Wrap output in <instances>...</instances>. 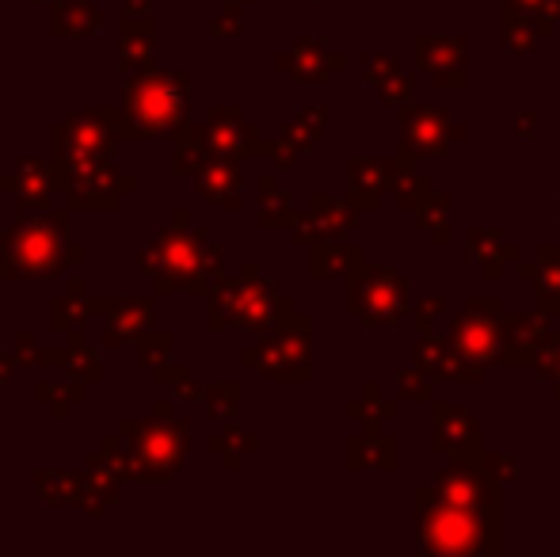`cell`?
Listing matches in <instances>:
<instances>
[{
    "mask_svg": "<svg viewBox=\"0 0 560 557\" xmlns=\"http://www.w3.org/2000/svg\"><path fill=\"white\" fill-rule=\"evenodd\" d=\"M69 214L43 207L0 233V279H54L69 268Z\"/></svg>",
    "mask_w": 560,
    "mask_h": 557,
    "instance_id": "cell-3",
    "label": "cell"
},
{
    "mask_svg": "<svg viewBox=\"0 0 560 557\" xmlns=\"http://www.w3.org/2000/svg\"><path fill=\"white\" fill-rule=\"evenodd\" d=\"M210 451L225 454V469H241V451H256V439H248L241 428H233V423H229L222 436L210 439Z\"/></svg>",
    "mask_w": 560,
    "mask_h": 557,
    "instance_id": "cell-32",
    "label": "cell"
},
{
    "mask_svg": "<svg viewBox=\"0 0 560 557\" xmlns=\"http://www.w3.org/2000/svg\"><path fill=\"white\" fill-rule=\"evenodd\" d=\"M472 313H465V317H457L454 321V344L462 348V356L465 359H472V363H492L495 356L503 351V325L500 328V305L495 302H488V313H480L485 310V302H472L469 305Z\"/></svg>",
    "mask_w": 560,
    "mask_h": 557,
    "instance_id": "cell-12",
    "label": "cell"
},
{
    "mask_svg": "<svg viewBox=\"0 0 560 557\" xmlns=\"http://www.w3.org/2000/svg\"><path fill=\"white\" fill-rule=\"evenodd\" d=\"M0 192L8 199H15L23 210H43L50 207V195L61 192V176H58V164H46L38 156H20L15 161L12 176H0Z\"/></svg>",
    "mask_w": 560,
    "mask_h": 557,
    "instance_id": "cell-13",
    "label": "cell"
},
{
    "mask_svg": "<svg viewBox=\"0 0 560 557\" xmlns=\"http://www.w3.org/2000/svg\"><path fill=\"white\" fill-rule=\"evenodd\" d=\"M153 15H122V43H118V69H122V77L149 73L153 69Z\"/></svg>",
    "mask_w": 560,
    "mask_h": 557,
    "instance_id": "cell-17",
    "label": "cell"
},
{
    "mask_svg": "<svg viewBox=\"0 0 560 557\" xmlns=\"http://www.w3.org/2000/svg\"><path fill=\"white\" fill-rule=\"evenodd\" d=\"M118 141H122V127H118L115 107H84V112H73L50 130L54 161L61 169L112 161Z\"/></svg>",
    "mask_w": 560,
    "mask_h": 557,
    "instance_id": "cell-7",
    "label": "cell"
},
{
    "mask_svg": "<svg viewBox=\"0 0 560 557\" xmlns=\"http://www.w3.org/2000/svg\"><path fill=\"white\" fill-rule=\"evenodd\" d=\"M244 367L259 371L271 382H305L310 379V336H305V321L298 325H279L267 340L244 351Z\"/></svg>",
    "mask_w": 560,
    "mask_h": 557,
    "instance_id": "cell-9",
    "label": "cell"
},
{
    "mask_svg": "<svg viewBox=\"0 0 560 557\" xmlns=\"http://www.w3.org/2000/svg\"><path fill=\"white\" fill-rule=\"evenodd\" d=\"M435 446L454 454L465 446H477V420L450 409V405H435Z\"/></svg>",
    "mask_w": 560,
    "mask_h": 557,
    "instance_id": "cell-27",
    "label": "cell"
},
{
    "mask_svg": "<svg viewBox=\"0 0 560 557\" xmlns=\"http://www.w3.org/2000/svg\"><path fill=\"white\" fill-rule=\"evenodd\" d=\"M38 504H81L84 497V469L69 474V469H38L31 477Z\"/></svg>",
    "mask_w": 560,
    "mask_h": 557,
    "instance_id": "cell-25",
    "label": "cell"
},
{
    "mask_svg": "<svg viewBox=\"0 0 560 557\" xmlns=\"http://www.w3.org/2000/svg\"><path fill=\"white\" fill-rule=\"evenodd\" d=\"M138 268L156 294H207L222 279V248L207 237V230L168 225L156 233L153 245L138 248Z\"/></svg>",
    "mask_w": 560,
    "mask_h": 557,
    "instance_id": "cell-1",
    "label": "cell"
},
{
    "mask_svg": "<svg viewBox=\"0 0 560 557\" xmlns=\"http://www.w3.org/2000/svg\"><path fill=\"white\" fill-rule=\"evenodd\" d=\"M236 402H241V386H233V382H214V386H207V413L214 420L233 417Z\"/></svg>",
    "mask_w": 560,
    "mask_h": 557,
    "instance_id": "cell-34",
    "label": "cell"
},
{
    "mask_svg": "<svg viewBox=\"0 0 560 557\" xmlns=\"http://www.w3.org/2000/svg\"><path fill=\"white\" fill-rule=\"evenodd\" d=\"M416 538L423 554H488L500 546L492 515L454 508L435 492H416Z\"/></svg>",
    "mask_w": 560,
    "mask_h": 557,
    "instance_id": "cell-5",
    "label": "cell"
},
{
    "mask_svg": "<svg viewBox=\"0 0 560 557\" xmlns=\"http://www.w3.org/2000/svg\"><path fill=\"white\" fill-rule=\"evenodd\" d=\"M31 397H35V402H50V409L58 413V417H66L69 405H77L84 397V386H81V382H73V386H50V382H35V386H31Z\"/></svg>",
    "mask_w": 560,
    "mask_h": 557,
    "instance_id": "cell-31",
    "label": "cell"
},
{
    "mask_svg": "<svg viewBox=\"0 0 560 557\" xmlns=\"http://www.w3.org/2000/svg\"><path fill=\"white\" fill-rule=\"evenodd\" d=\"M366 77H370V84L382 89V96L389 100V104H405L408 89H412V81L400 73V66L393 58H366Z\"/></svg>",
    "mask_w": 560,
    "mask_h": 557,
    "instance_id": "cell-29",
    "label": "cell"
},
{
    "mask_svg": "<svg viewBox=\"0 0 560 557\" xmlns=\"http://www.w3.org/2000/svg\"><path fill=\"white\" fill-rule=\"evenodd\" d=\"M195 187H199L202 199L214 202V207H225V210L241 207V169H236V161H225V156L207 161L195 172Z\"/></svg>",
    "mask_w": 560,
    "mask_h": 557,
    "instance_id": "cell-18",
    "label": "cell"
},
{
    "mask_svg": "<svg viewBox=\"0 0 560 557\" xmlns=\"http://www.w3.org/2000/svg\"><path fill=\"white\" fill-rule=\"evenodd\" d=\"M176 397H191V402H207V390H199V386H191L187 379H179L176 382Z\"/></svg>",
    "mask_w": 560,
    "mask_h": 557,
    "instance_id": "cell-39",
    "label": "cell"
},
{
    "mask_svg": "<svg viewBox=\"0 0 560 557\" xmlns=\"http://www.w3.org/2000/svg\"><path fill=\"white\" fill-rule=\"evenodd\" d=\"M126 4V15H153L149 12V0H122Z\"/></svg>",
    "mask_w": 560,
    "mask_h": 557,
    "instance_id": "cell-40",
    "label": "cell"
},
{
    "mask_svg": "<svg viewBox=\"0 0 560 557\" xmlns=\"http://www.w3.org/2000/svg\"><path fill=\"white\" fill-rule=\"evenodd\" d=\"M332 66H339V58H328L320 38H302L294 50L279 58V69H287L290 77H298V81H305V84L328 81V73H336Z\"/></svg>",
    "mask_w": 560,
    "mask_h": 557,
    "instance_id": "cell-22",
    "label": "cell"
},
{
    "mask_svg": "<svg viewBox=\"0 0 560 557\" xmlns=\"http://www.w3.org/2000/svg\"><path fill=\"white\" fill-rule=\"evenodd\" d=\"M405 123V141L412 153H446V138H462L465 130H443L446 127V112H420V107H408L400 115Z\"/></svg>",
    "mask_w": 560,
    "mask_h": 557,
    "instance_id": "cell-19",
    "label": "cell"
},
{
    "mask_svg": "<svg viewBox=\"0 0 560 557\" xmlns=\"http://www.w3.org/2000/svg\"><path fill=\"white\" fill-rule=\"evenodd\" d=\"M259 202H264V207H259V225H264V230H279V225L298 222L287 195L275 187L271 176H259Z\"/></svg>",
    "mask_w": 560,
    "mask_h": 557,
    "instance_id": "cell-30",
    "label": "cell"
},
{
    "mask_svg": "<svg viewBox=\"0 0 560 557\" xmlns=\"http://www.w3.org/2000/svg\"><path fill=\"white\" fill-rule=\"evenodd\" d=\"M138 351H141V363L145 367H161L168 363V351H172V333H161V328H149L145 336L138 340Z\"/></svg>",
    "mask_w": 560,
    "mask_h": 557,
    "instance_id": "cell-35",
    "label": "cell"
},
{
    "mask_svg": "<svg viewBox=\"0 0 560 557\" xmlns=\"http://www.w3.org/2000/svg\"><path fill=\"white\" fill-rule=\"evenodd\" d=\"M46 367H61V371L69 374L73 382H89V386H96V382H104V367H100V356L96 348H89V340H84L81 328H73L69 333V344L58 351H46Z\"/></svg>",
    "mask_w": 560,
    "mask_h": 557,
    "instance_id": "cell-20",
    "label": "cell"
},
{
    "mask_svg": "<svg viewBox=\"0 0 560 557\" xmlns=\"http://www.w3.org/2000/svg\"><path fill=\"white\" fill-rule=\"evenodd\" d=\"M118 446L130 459L133 481H168L184 469L187 446H191V423L184 417H156L138 420L126 417L118 423Z\"/></svg>",
    "mask_w": 560,
    "mask_h": 557,
    "instance_id": "cell-4",
    "label": "cell"
},
{
    "mask_svg": "<svg viewBox=\"0 0 560 557\" xmlns=\"http://www.w3.org/2000/svg\"><path fill=\"white\" fill-rule=\"evenodd\" d=\"M199 138L210 156H225V161H241L252 149H267L256 141V127H248L236 107H210L207 123L199 127Z\"/></svg>",
    "mask_w": 560,
    "mask_h": 557,
    "instance_id": "cell-14",
    "label": "cell"
},
{
    "mask_svg": "<svg viewBox=\"0 0 560 557\" xmlns=\"http://www.w3.org/2000/svg\"><path fill=\"white\" fill-rule=\"evenodd\" d=\"M541 264H546V271H541V302L557 290L560 305V248H541Z\"/></svg>",
    "mask_w": 560,
    "mask_h": 557,
    "instance_id": "cell-37",
    "label": "cell"
},
{
    "mask_svg": "<svg viewBox=\"0 0 560 557\" xmlns=\"http://www.w3.org/2000/svg\"><path fill=\"white\" fill-rule=\"evenodd\" d=\"M420 367H423V379H435V382L465 379V367L477 371V363L465 359L454 340H435V336H423L420 340Z\"/></svg>",
    "mask_w": 560,
    "mask_h": 557,
    "instance_id": "cell-23",
    "label": "cell"
},
{
    "mask_svg": "<svg viewBox=\"0 0 560 557\" xmlns=\"http://www.w3.org/2000/svg\"><path fill=\"white\" fill-rule=\"evenodd\" d=\"M416 58H420V66L435 77V84H446V89L465 84V38L423 35L420 43H416Z\"/></svg>",
    "mask_w": 560,
    "mask_h": 557,
    "instance_id": "cell-16",
    "label": "cell"
},
{
    "mask_svg": "<svg viewBox=\"0 0 560 557\" xmlns=\"http://www.w3.org/2000/svg\"><path fill=\"white\" fill-rule=\"evenodd\" d=\"M50 27L66 38H81V35H96L104 27V15L92 0H58L50 8Z\"/></svg>",
    "mask_w": 560,
    "mask_h": 557,
    "instance_id": "cell-24",
    "label": "cell"
},
{
    "mask_svg": "<svg viewBox=\"0 0 560 557\" xmlns=\"http://www.w3.org/2000/svg\"><path fill=\"white\" fill-rule=\"evenodd\" d=\"M107 328H104V348H122V344H138L141 336L153 328V298H107Z\"/></svg>",
    "mask_w": 560,
    "mask_h": 557,
    "instance_id": "cell-15",
    "label": "cell"
},
{
    "mask_svg": "<svg viewBox=\"0 0 560 557\" xmlns=\"http://www.w3.org/2000/svg\"><path fill=\"white\" fill-rule=\"evenodd\" d=\"M4 386H8V382H4V379H0V394H4Z\"/></svg>",
    "mask_w": 560,
    "mask_h": 557,
    "instance_id": "cell-42",
    "label": "cell"
},
{
    "mask_svg": "<svg viewBox=\"0 0 560 557\" xmlns=\"http://www.w3.org/2000/svg\"><path fill=\"white\" fill-rule=\"evenodd\" d=\"M107 310V298H89V294H61L50 302V325L58 333H73V328H84V321L92 313H104Z\"/></svg>",
    "mask_w": 560,
    "mask_h": 557,
    "instance_id": "cell-28",
    "label": "cell"
},
{
    "mask_svg": "<svg viewBox=\"0 0 560 557\" xmlns=\"http://www.w3.org/2000/svg\"><path fill=\"white\" fill-rule=\"evenodd\" d=\"M534 363H538V371L546 374V379H553V386L560 394V336H546V340L538 344Z\"/></svg>",
    "mask_w": 560,
    "mask_h": 557,
    "instance_id": "cell-36",
    "label": "cell"
},
{
    "mask_svg": "<svg viewBox=\"0 0 560 557\" xmlns=\"http://www.w3.org/2000/svg\"><path fill=\"white\" fill-rule=\"evenodd\" d=\"M435 497L454 508H469L480 515H495V477L485 466H469V462H454L450 469L435 477Z\"/></svg>",
    "mask_w": 560,
    "mask_h": 557,
    "instance_id": "cell-11",
    "label": "cell"
},
{
    "mask_svg": "<svg viewBox=\"0 0 560 557\" xmlns=\"http://www.w3.org/2000/svg\"><path fill=\"white\" fill-rule=\"evenodd\" d=\"M58 176H61V192L69 195V202L84 210H115L118 202H122V195L138 192V176L122 172L115 161L73 164V169H61L58 164Z\"/></svg>",
    "mask_w": 560,
    "mask_h": 557,
    "instance_id": "cell-8",
    "label": "cell"
},
{
    "mask_svg": "<svg viewBox=\"0 0 560 557\" xmlns=\"http://www.w3.org/2000/svg\"><path fill=\"white\" fill-rule=\"evenodd\" d=\"M12 367H15V356H4V351H0V379L4 382H12Z\"/></svg>",
    "mask_w": 560,
    "mask_h": 557,
    "instance_id": "cell-41",
    "label": "cell"
},
{
    "mask_svg": "<svg viewBox=\"0 0 560 557\" xmlns=\"http://www.w3.org/2000/svg\"><path fill=\"white\" fill-rule=\"evenodd\" d=\"M233 31H241V4H236V0H229L225 12L214 20V35H233Z\"/></svg>",
    "mask_w": 560,
    "mask_h": 557,
    "instance_id": "cell-38",
    "label": "cell"
},
{
    "mask_svg": "<svg viewBox=\"0 0 560 557\" xmlns=\"http://www.w3.org/2000/svg\"><path fill=\"white\" fill-rule=\"evenodd\" d=\"M351 230V210L336 199H313L310 214L298 218V241H339Z\"/></svg>",
    "mask_w": 560,
    "mask_h": 557,
    "instance_id": "cell-21",
    "label": "cell"
},
{
    "mask_svg": "<svg viewBox=\"0 0 560 557\" xmlns=\"http://www.w3.org/2000/svg\"><path fill=\"white\" fill-rule=\"evenodd\" d=\"M187 100H191V77L187 73H138L126 77L118 127L126 141L145 138H176L187 127Z\"/></svg>",
    "mask_w": 560,
    "mask_h": 557,
    "instance_id": "cell-2",
    "label": "cell"
},
{
    "mask_svg": "<svg viewBox=\"0 0 560 557\" xmlns=\"http://www.w3.org/2000/svg\"><path fill=\"white\" fill-rule=\"evenodd\" d=\"M290 302L271 290V282L256 279V264H244V279H218L210 290V321L214 333L229 325L256 328V333H271L282 325Z\"/></svg>",
    "mask_w": 560,
    "mask_h": 557,
    "instance_id": "cell-6",
    "label": "cell"
},
{
    "mask_svg": "<svg viewBox=\"0 0 560 557\" xmlns=\"http://www.w3.org/2000/svg\"><path fill=\"white\" fill-rule=\"evenodd\" d=\"M351 179L354 192H382L389 187V164L385 161H351Z\"/></svg>",
    "mask_w": 560,
    "mask_h": 557,
    "instance_id": "cell-33",
    "label": "cell"
},
{
    "mask_svg": "<svg viewBox=\"0 0 560 557\" xmlns=\"http://www.w3.org/2000/svg\"><path fill=\"white\" fill-rule=\"evenodd\" d=\"M347 302L370 325H397L408 310V282L389 268H362L347 282Z\"/></svg>",
    "mask_w": 560,
    "mask_h": 557,
    "instance_id": "cell-10",
    "label": "cell"
},
{
    "mask_svg": "<svg viewBox=\"0 0 560 557\" xmlns=\"http://www.w3.org/2000/svg\"><path fill=\"white\" fill-rule=\"evenodd\" d=\"M325 119H328V112H325V107H317V112H298L294 119L282 127V149H275V153H279L282 169H290V164H294V153L310 149L313 141L320 138V127H325Z\"/></svg>",
    "mask_w": 560,
    "mask_h": 557,
    "instance_id": "cell-26",
    "label": "cell"
}]
</instances>
